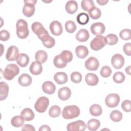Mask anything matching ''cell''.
<instances>
[{
  "label": "cell",
  "mask_w": 131,
  "mask_h": 131,
  "mask_svg": "<svg viewBox=\"0 0 131 131\" xmlns=\"http://www.w3.org/2000/svg\"><path fill=\"white\" fill-rule=\"evenodd\" d=\"M30 72L34 75H37L41 74L42 71V67L41 63L37 61H33L32 62L30 68Z\"/></svg>",
  "instance_id": "obj_19"
},
{
  "label": "cell",
  "mask_w": 131,
  "mask_h": 131,
  "mask_svg": "<svg viewBox=\"0 0 131 131\" xmlns=\"http://www.w3.org/2000/svg\"><path fill=\"white\" fill-rule=\"evenodd\" d=\"M16 34L20 39L27 38L29 34V31L27 21L23 19H19L17 20L16 24Z\"/></svg>",
  "instance_id": "obj_1"
},
{
  "label": "cell",
  "mask_w": 131,
  "mask_h": 131,
  "mask_svg": "<svg viewBox=\"0 0 131 131\" xmlns=\"http://www.w3.org/2000/svg\"><path fill=\"white\" fill-rule=\"evenodd\" d=\"M42 90L46 94L51 95L55 93L56 86L52 81H47L43 83L42 85Z\"/></svg>",
  "instance_id": "obj_15"
},
{
  "label": "cell",
  "mask_w": 131,
  "mask_h": 131,
  "mask_svg": "<svg viewBox=\"0 0 131 131\" xmlns=\"http://www.w3.org/2000/svg\"><path fill=\"white\" fill-rule=\"evenodd\" d=\"M100 121L96 119H91L87 123V127L90 131H95L100 127Z\"/></svg>",
  "instance_id": "obj_29"
},
{
  "label": "cell",
  "mask_w": 131,
  "mask_h": 131,
  "mask_svg": "<svg viewBox=\"0 0 131 131\" xmlns=\"http://www.w3.org/2000/svg\"><path fill=\"white\" fill-rule=\"evenodd\" d=\"M19 72V69L18 67L14 63H10L8 64L3 73V76L8 80L13 79L15 76H17Z\"/></svg>",
  "instance_id": "obj_3"
},
{
  "label": "cell",
  "mask_w": 131,
  "mask_h": 131,
  "mask_svg": "<svg viewBox=\"0 0 131 131\" xmlns=\"http://www.w3.org/2000/svg\"><path fill=\"white\" fill-rule=\"evenodd\" d=\"M125 78L124 74L121 72H116L113 76V79L115 82L117 83H122Z\"/></svg>",
  "instance_id": "obj_41"
},
{
  "label": "cell",
  "mask_w": 131,
  "mask_h": 131,
  "mask_svg": "<svg viewBox=\"0 0 131 131\" xmlns=\"http://www.w3.org/2000/svg\"><path fill=\"white\" fill-rule=\"evenodd\" d=\"M106 43L110 46H113L117 43L118 38L117 36L114 34H109L105 37Z\"/></svg>",
  "instance_id": "obj_38"
},
{
  "label": "cell",
  "mask_w": 131,
  "mask_h": 131,
  "mask_svg": "<svg viewBox=\"0 0 131 131\" xmlns=\"http://www.w3.org/2000/svg\"><path fill=\"white\" fill-rule=\"evenodd\" d=\"M35 59L36 61L40 63H43L48 59V54L47 52L43 50H38L36 52Z\"/></svg>",
  "instance_id": "obj_28"
},
{
  "label": "cell",
  "mask_w": 131,
  "mask_h": 131,
  "mask_svg": "<svg viewBox=\"0 0 131 131\" xmlns=\"http://www.w3.org/2000/svg\"><path fill=\"white\" fill-rule=\"evenodd\" d=\"M25 5L23 8V14L28 17H31L34 14L35 8V5L37 1H24Z\"/></svg>",
  "instance_id": "obj_5"
},
{
  "label": "cell",
  "mask_w": 131,
  "mask_h": 131,
  "mask_svg": "<svg viewBox=\"0 0 131 131\" xmlns=\"http://www.w3.org/2000/svg\"><path fill=\"white\" fill-rule=\"evenodd\" d=\"M65 9L67 12L70 14H74L78 9V4L75 1H68L65 6Z\"/></svg>",
  "instance_id": "obj_22"
},
{
  "label": "cell",
  "mask_w": 131,
  "mask_h": 131,
  "mask_svg": "<svg viewBox=\"0 0 131 131\" xmlns=\"http://www.w3.org/2000/svg\"><path fill=\"white\" fill-rule=\"evenodd\" d=\"M89 14L90 17L92 19H97L100 17L101 15V12L99 8L95 6L89 11Z\"/></svg>",
  "instance_id": "obj_33"
},
{
  "label": "cell",
  "mask_w": 131,
  "mask_h": 131,
  "mask_svg": "<svg viewBox=\"0 0 131 131\" xmlns=\"http://www.w3.org/2000/svg\"><path fill=\"white\" fill-rule=\"evenodd\" d=\"M119 36L124 40H128L131 38V31L130 29H125L122 30L119 33Z\"/></svg>",
  "instance_id": "obj_42"
},
{
  "label": "cell",
  "mask_w": 131,
  "mask_h": 131,
  "mask_svg": "<svg viewBox=\"0 0 131 131\" xmlns=\"http://www.w3.org/2000/svg\"><path fill=\"white\" fill-rule=\"evenodd\" d=\"M0 100L3 101L6 99L8 95L9 92V86L7 83L4 81H2L0 83Z\"/></svg>",
  "instance_id": "obj_27"
},
{
  "label": "cell",
  "mask_w": 131,
  "mask_h": 131,
  "mask_svg": "<svg viewBox=\"0 0 131 131\" xmlns=\"http://www.w3.org/2000/svg\"><path fill=\"white\" fill-rule=\"evenodd\" d=\"M49 104V99L45 96H42L38 98L36 101L34 107L38 113H44L47 109Z\"/></svg>",
  "instance_id": "obj_6"
},
{
  "label": "cell",
  "mask_w": 131,
  "mask_h": 131,
  "mask_svg": "<svg viewBox=\"0 0 131 131\" xmlns=\"http://www.w3.org/2000/svg\"><path fill=\"white\" fill-rule=\"evenodd\" d=\"M84 65L87 70L90 71H96L99 68V62L96 58L92 56L85 61Z\"/></svg>",
  "instance_id": "obj_12"
},
{
  "label": "cell",
  "mask_w": 131,
  "mask_h": 131,
  "mask_svg": "<svg viewBox=\"0 0 131 131\" xmlns=\"http://www.w3.org/2000/svg\"><path fill=\"white\" fill-rule=\"evenodd\" d=\"M51 128L47 125H43L40 127L39 128V131H51Z\"/></svg>",
  "instance_id": "obj_49"
},
{
  "label": "cell",
  "mask_w": 131,
  "mask_h": 131,
  "mask_svg": "<svg viewBox=\"0 0 131 131\" xmlns=\"http://www.w3.org/2000/svg\"><path fill=\"white\" fill-rule=\"evenodd\" d=\"M53 63L55 67L59 69H61L66 67L67 64L61 59L60 55H57L54 57L53 60Z\"/></svg>",
  "instance_id": "obj_39"
},
{
  "label": "cell",
  "mask_w": 131,
  "mask_h": 131,
  "mask_svg": "<svg viewBox=\"0 0 131 131\" xmlns=\"http://www.w3.org/2000/svg\"><path fill=\"white\" fill-rule=\"evenodd\" d=\"M112 66L116 69H120L122 68L124 64V59L123 56L119 54L114 55L111 59Z\"/></svg>",
  "instance_id": "obj_10"
},
{
  "label": "cell",
  "mask_w": 131,
  "mask_h": 131,
  "mask_svg": "<svg viewBox=\"0 0 131 131\" xmlns=\"http://www.w3.org/2000/svg\"><path fill=\"white\" fill-rule=\"evenodd\" d=\"M75 53L79 58H84L89 54L88 48L84 46H78L75 49Z\"/></svg>",
  "instance_id": "obj_24"
},
{
  "label": "cell",
  "mask_w": 131,
  "mask_h": 131,
  "mask_svg": "<svg viewBox=\"0 0 131 131\" xmlns=\"http://www.w3.org/2000/svg\"><path fill=\"white\" fill-rule=\"evenodd\" d=\"M86 125L83 121L79 120L72 122L67 125V129L68 131H84Z\"/></svg>",
  "instance_id": "obj_9"
},
{
  "label": "cell",
  "mask_w": 131,
  "mask_h": 131,
  "mask_svg": "<svg viewBox=\"0 0 131 131\" xmlns=\"http://www.w3.org/2000/svg\"><path fill=\"white\" fill-rule=\"evenodd\" d=\"M120 99L119 96L115 93L108 94L105 98V103L107 106L113 108L117 106L119 103Z\"/></svg>",
  "instance_id": "obj_8"
},
{
  "label": "cell",
  "mask_w": 131,
  "mask_h": 131,
  "mask_svg": "<svg viewBox=\"0 0 131 131\" xmlns=\"http://www.w3.org/2000/svg\"><path fill=\"white\" fill-rule=\"evenodd\" d=\"M108 2V0H97V3L101 6H104Z\"/></svg>",
  "instance_id": "obj_50"
},
{
  "label": "cell",
  "mask_w": 131,
  "mask_h": 131,
  "mask_svg": "<svg viewBox=\"0 0 131 131\" xmlns=\"http://www.w3.org/2000/svg\"><path fill=\"white\" fill-rule=\"evenodd\" d=\"M76 20L79 24L84 25L88 23L89 21V16L86 13L82 12L77 15Z\"/></svg>",
  "instance_id": "obj_31"
},
{
  "label": "cell",
  "mask_w": 131,
  "mask_h": 131,
  "mask_svg": "<svg viewBox=\"0 0 131 131\" xmlns=\"http://www.w3.org/2000/svg\"><path fill=\"white\" fill-rule=\"evenodd\" d=\"M80 113V109L77 106L75 105H68L63 108L62 116L66 119H72L78 117Z\"/></svg>",
  "instance_id": "obj_2"
},
{
  "label": "cell",
  "mask_w": 131,
  "mask_h": 131,
  "mask_svg": "<svg viewBox=\"0 0 131 131\" xmlns=\"http://www.w3.org/2000/svg\"><path fill=\"white\" fill-rule=\"evenodd\" d=\"M110 117L111 119L114 122H119L122 119V114L119 111L114 110L111 113Z\"/></svg>",
  "instance_id": "obj_36"
},
{
  "label": "cell",
  "mask_w": 131,
  "mask_h": 131,
  "mask_svg": "<svg viewBox=\"0 0 131 131\" xmlns=\"http://www.w3.org/2000/svg\"><path fill=\"white\" fill-rule=\"evenodd\" d=\"M85 81L87 84L90 86L96 85L99 81L98 76L94 73H88L85 76Z\"/></svg>",
  "instance_id": "obj_18"
},
{
  "label": "cell",
  "mask_w": 131,
  "mask_h": 131,
  "mask_svg": "<svg viewBox=\"0 0 131 131\" xmlns=\"http://www.w3.org/2000/svg\"><path fill=\"white\" fill-rule=\"evenodd\" d=\"M130 48H131V43L130 42L126 43L123 46V52L127 56H130L131 55Z\"/></svg>",
  "instance_id": "obj_47"
},
{
  "label": "cell",
  "mask_w": 131,
  "mask_h": 131,
  "mask_svg": "<svg viewBox=\"0 0 131 131\" xmlns=\"http://www.w3.org/2000/svg\"><path fill=\"white\" fill-rule=\"evenodd\" d=\"M112 74V70L108 66L103 67L100 70V75L103 78H107L110 76Z\"/></svg>",
  "instance_id": "obj_44"
},
{
  "label": "cell",
  "mask_w": 131,
  "mask_h": 131,
  "mask_svg": "<svg viewBox=\"0 0 131 131\" xmlns=\"http://www.w3.org/2000/svg\"><path fill=\"white\" fill-rule=\"evenodd\" d=\"M89 110L91 115L94 116H99L102 113L101 106L98 104H94L91 105Z\"/></svg>",
  "instance_id": "obj_30"
},
{
  "label": "cell",
  "mask_w": 131,
  "mask_h": 131,
  "mask_svg": "<svg viewBox=\"0 0 131 131\" xmlns=\"http://www.w3.org/2000/svg\"><path fill=\"white\" fill-rule=\"evenodd\" d=\"M32 79L31 77L28 74H21L18 79L19 84L22 86H28L32 83Z\"/></svg>",
  "instance_id": "obj_17"
},
{
  "label": "cell",
  "mask_w": 131,
  "mask_h": 131,
  "mask_svg": "<svg viewBox=\"0 0 131 131\" xmlns=\"http://www.w3.org/2000/svg\"><path fill=\"white\" fill-rule=\"evenodd\" d=\"M81 7L83 10L89 12L91 9L95 7V4L92 0H83L81 2Z\"/></svg>",
  "instance_id": "obj_37"
},
{
  "label": "cell",
  "mask_w": 131,
  "mask_h": 131,
  "mask_svg": "<svg viewBox=\"0 0 131 131\" xmlns=\"http://www.w3.org/2000/svg\"><path fill=\"white\" fill-rule=\"evenodd\" d=\"M82 75L78 72H73L71 74V81L75 83H78L82 80Z\"/></svg>",
  "instance_id": "obj_43"
},
{
  "label": "cell",
  "mask_w": 131,
  "mask_h": 131,
  "mask_svg": "<svg viewBox=\"0 0 131 131\" xmlns=\"http://www.w3.org/2000/svg\"><path fill=\"white\" fill-rule=\"evenodd\" d=\"M24 120L20 116H15L13 117L11 120V123L15 127H19L24 124Z\"/></svg>",
  "instance_id": "obj_35"
},
{
  "label": "cell",
  "mask_w": 131,
  "mask_h": 131,
  "mask_svg": "<svg viewBox=\"0 0 131 131\" xmlns=\"http://www.w3.org/2000/svg\"><path fill=\"white\" fill-rule=\"evenodd\" d=\"M89 36L88 31L85 29H81L77 33L76 39L79 42H85L89 39Z\"/></svg>",
  "instance_id": "obj_21"
},
{
  "label": "cell",
  "mask_w": 131,
  "mask_h": 131,
  "mask_svg": "<svg viewBox=\"0 0 131 131\" xmlns=\"http://www.w3.org/2000/svg\"><path fill=\"white\" fill-rule=\"evenodd\" d=\"M65 29L67 32L73 33L76 30V24L72 20H68L65 23Z\"/></svg>",
  "instance_id": "obj_40"
},
{
  "label": "cell",
  "mask_w": 131,
  "mask_h": 131,
  "mask_svg": "<svg viewBox=\"0 0 131 131\" xmlns=\"http://www.w3.org/2000/svg\"><path fill=\"white\" fill-rule=\"evenodd\" d=\"M10 36V33L8 31L3 30L0 31V39L1 41H5L8 40L9 39Z\"/></svg>",
  "instance_id": "obj_45"
},
{
  "label": "cell",
  "mask_w": 131,
  "mask_h": 131,
  "mask_svg": "<svg viewBox=\"0 0 131 131\" xmlns=\"http://www.w3.org/2000/svg\"><path fill=\"white\" fill-rule=\"evenodd\" d=\"M22 130H31V131H35V129L34 126L31 124H25L23 125L22 128Z\"/></svg>",
  "instance_id": "obj_48"
},
{
  "label": "cell",
  "mask_w": 131,
  "mask_h": 131,
  "mask_svg": "<svg viewBox=\"0 0 131 131\" xmlns=\"http://www.w3.org/2000/svg\"><path fill=\"white\" fill-rule=\"evenodd\" d=\"M40 40L45 47L47 48H52L55 44V40L54 38L50 36L49 34L43 36Z\"/></svg>",
  "instance_id": "obj_25"
},
{
  "label": "cell",
  "mask_w": 131,
  "mask_h": 131,
  "mask_svg": "<svg viewBox=\"0 0 131 131\" xmlns=\"http://www.w3.org/2000/svg\"><path fill=\"white\" fill-rule=\"evenodd\" d=\"M61 59L66 63L71 62L73 59L72 53L68 50H63L60 54Z\"/></svg>",
  "instance_id": "obj_32"
},
{
  "label": "cell",
  "mask_w": 131,
  "mask_h": 131,
  "mask_svg": "<svg viewBox=\"0 0 131 131\" xmlns=\"http://www.w3.org/2000/svg\"><path fill=\"white\" fill-rule=\"evenodd\" d=\"M71 90L68 87L61 88L58 92V98L62 101H65L69 99L71 97Z\"/></svg>",
  "instance_id": "obj_16"
},
{
  "label": "cell",
  "mask_w": 131,
  "mask_h": 131,
  "mask_svg": "<svg viewBox=\"0 0 131 131\" xmlns=\"http://www.w3.org/2000/svg\"><path fill=\"white\" fill-rule=\"evenodd\" d=\"M31 29L40 39L43 36L49 34L48 31L45 29L43 25L39 22L35 21L31 25Z\"/></svg>",
  "instance_id": "obj_7"
},
{
  "label": "cell",
  "mask_w": 131,
  "mask_h": 131,
  "mask_svg": "<svg viewBox=\"0 0 131 131\" xmlns=\"http://www.w3.org/2000/svg\"><path fill=\"white\" fill-rule=\"evenodd\" d=\"M106 44L105 37L102 35L96 36L91 42L90 47L93 50L99 51Z\"/></svg>",
  "instance_id": "obj_4"
},
{
  "label": "cell",
  "mask_w": 131,
  "mask_h": 131,
  "mask_svg": "<svg viewBox=\"0 0 131 131\" xmlns=\"http://www.w3.org/2000/svg\"><path fill=\"white\" fill-rule=\"evenodd\" d=\"M29 57L26 54L20 53L18 55L16 62L21 67H26L29 62Z\"/></svg>",
  "instance_id": "obj_26"
},
{
  "label": "cell",
  "mask_w": 131,
  "mask_h": 131,
  "mask_svg": "<svg viewBox=\"0 0 131 131\" xmlns=\"http://www.w3.org/2000/svg\"><path fill=\"white\" fill-rule=\"evenodd\" d=\"M122 109L125 112H130V101L129 100H125L121 104Z\"/></svg>",
  "instance_id": "obj_46"
},
{
  "label": "cell",
  "mask_w": 131,
  "mask_h": 131,
  "mask_svg": "<svg viewBox=\"0 0 131 131\" xmlns=\"http://www.w3.org/2000/svg\"><path fill=\"white\" fill-rule=\"evenodd\" d=\"M18 53L19 50L18 48L15 46H11L8 49L6 52V59L9 61L16 60L19 55Z\"/></svg>",
  "instance_id": "obj_11"
},
{
  "label": "cell",
  "mask_w": 131,
  "mask_h": 131,
  "mask_svg": "<svg viewBox=\"0 0 131 131\" xmlns=\"http://www.w3.org/2000/svg\"><path fill=\"white\" fill-rule=\"evenodd\" d=\"M125 72H126L127 74L130 75V66H129L126 67V68H125Z\"/></svg>",
  "instance_id": "obj_51"
},
{
  "label": "cell",
  "mask_w": 131,
  "mask_h": 131,
  "mask_svg": "<svg viewBox=\"0 0 131 131\" xmlns=\"http://www.w3.org/2000/svg\"><path fill=\"white\" fill-rule=\"evenodd\" d=\"M54 80L57 84H63L68 81V75L64 72H57L54 76Z\"/></svg>",
  "instance_id": "obj_20"
},
{
  "label": "cell",
  "mask_w": 131,
  "mask_h": 131,
  "mask_svg": "<svg viewBox=\"0 0 131 131\" xmlns=\"http://www.w3.org/2000/svg\"><path fill=\"white\" fill-rule=\"evenodd\" d=\"M20 116L25 121H29L32 120L35 116L33 111L30 108H25L20 113Z\"/></svg>",
  "instance_id": "obj_23"
},
{
  "label": "cell",
  "mask_w": 131,
  "mask_h": 131,
  "mask_svg": "<svg viewBox=\"0 0 131 131\" xmlns=\"http://www.w3.org/2000/svg\"><path fill=\"white\" fill-rule=\"evenodd\" d=\"M61 114L60 107L56 105L52 106L49 110V115L52 118L58 117Z\"/></svg>",
  "instance_id": "obj_34"
},
{
  "label": "cell",
  "mask_w": 131,
  "mask_h": 131,
  "mask_svg": "<svg viewBox=\"0 0 131 131\" xmlns=\"http://www.w3.org/2000/svg\"><path fill=\"white\" fill-rule=\"evenodd\" d=\"M50 30L52 34L55 36L61 35L63 31L62 26L61 23L57 20L52 21L50 25Z\"/></svg>",
  "instance_id": "obj_14"
},
{
  "label": "cell",
  "mask_w": 131,
  "mask_h": 131,
  "mask_svg": "<svg viewBox=\"0 0 131 131\" xmlns=\"http://www.w3.org/2000/svg\"><path fill=\"white\" fill-rule=\"evenodd\" d=\"M91 31L93 34L95 35H101L103 34L105 30L104 25L100 22L93 23L91 26Z\"/></svg>",
  "instance_id": "obj_13"
}]
</instances>
